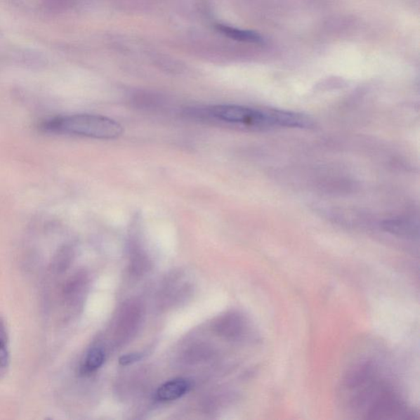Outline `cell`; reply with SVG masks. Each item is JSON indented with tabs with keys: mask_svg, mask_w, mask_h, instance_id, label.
Listing matches in <instances>:
<instances>
[{
	"mask_svg": "<svg viewBox=\"0 0 420 420\" xmlns=\"http://www.w3.org/2000/svg\"><path fill=\"white\" fill-rule=\"evenodd\" d=\"M205 112L208 117L218 122L253 130L310 129L314 126L310 117L277 109H255L242 105H223L209 107Z\"/></svg>",
	"mask_w": 420,
	"mask_h": 420,
	"instance_id": "1",
	"label": "cell"
},
{
	"mask_svg": "<svg viewBox=\"0 0 420 420\" xmlns=\"http://www.w3.org/2000/svg\"><path fill=\"white\" fill-rule=\"evenodd\" d=\"M41 129L53 134L73 135L110 140L119 138L123 126L104 116L73 114L58 116L44 121Z\"/></svg>",
	"mask_w": 420,
	"mask_h": 420,
	"instance_id": "2",
	"label": "cell"
},
{
	"mask_svg": "<svg viewBox=\"0 0 420 420\" xmlns=\"http://www.w3.org/2000/svg\"><path fill=\"white\" fill-rule=\"evenodd\" d=\"M105 360L104 349L100 346H95L88 351L80 366V374L88 375L99 369Z\"/></svg>",
	"mask_w": 420,
	"mask_h": 420,
	"instance_id": "4",
	"label": "cell"
},
{
	"mask_svg": "<svg viewBox=\"0 0 420 420\" xmlns=\"http://www.w3.org/2000/svg\"><path fill=\"white\" fill-rule=\"evenodd\" d=\"M219 30L226 34L229 37L236 39L238 41L260 43L263 39L257 33L249 31L238 30V29L228 27L225 26H219Z\"/></svg>",
	"mask_w": 420,
	"mask_h": 420,
	"instance_id": "6",
	"label": "cell"
},
{
	"mask_svg": "<svg viewBox=\"0 0 420 420\" xmlns=\"http://www.w3.org/2000/svg\"><path fill=\"white\" fill-rule=\"evenodd\" d=\"M9 363L8 339L6 324L0 318V375L8 368Z\"/></svg>",
	"mask_w": 420,
	"mask_h": 420,
	"instance_id": "5",
	"label": "cell"
},
{
	"mask_svg": "<svg viewBox=\"0 0 420 420\" xmlns=\"http://www.w3.org/2000/svg\"><path fill=\"white\" fill-rule=\"evenodd\" d=\"M190 383L184 379H175L161 385L156 393V398L160 402H172L182 398L188 393Z\"/></svg>",
	"mask_w": 420,
	"mask_h": 420,
	"instance_id": "3",
	"label": "cell"
},
{
	"mask_svg": "<svg viewBox=\"0 0 420 420\" xmlns=\"http://www.w3.org/2000/svg\"><path fill=\"white\" fill-rule=\"evenodd\" d=\"M141 358L140 354H129L123 356L119 360V363L122 365H128L130 364H133L136 362V361H138Z\"/></svg>",
	"mask_w": 420,
	"mask_h": 420,
	"instance_id": "8",
	"label": "cell"
},
{
	"mask_svg": "<svg viewBox=\"0 0 420 420\" xmlns=\"http://www.w3.org/2000/svg\"><path fill=\"white\" fill-rule=\"evenodd\" d=\"M218 329L226 336H237L242 330V321L235 315H231L221 322Z\"/></svg>",
	"mask_w": 420,
	"mask_h": 420,
	"instance_id": "7",
	"label": "cell"
}]
</instances>
